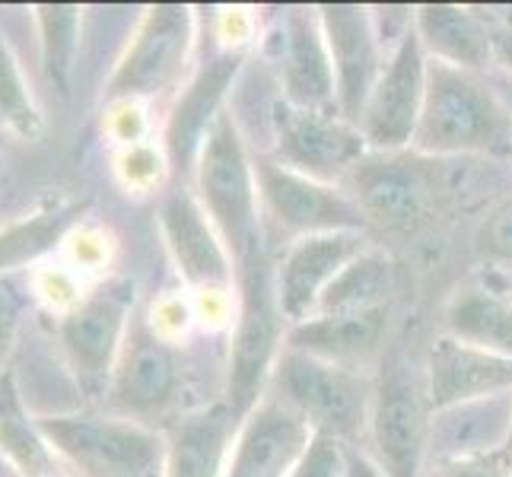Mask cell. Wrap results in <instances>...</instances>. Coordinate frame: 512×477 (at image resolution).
<instances>
[{"label": "cell", "instance_id": "4fadbf2b", "mask_svg": "<svg viewBox=\"0 0 512 477\" xmlns=\"http://www.w3.org/2000/svg\"><path fill=\"white\" fill-rule=\"evenodd\" d=\"M319 23L334 67V102L338 115L350 125H360L366 102L385 70L379 29L369 7L357 4H325L319 7Z\"/></svg>", "mask_w": 512, "mask_h": 477}, {"label": "cell", "instance_id": "5bb4252c", "mask_svg": "<svg viewBox=\"0 0 512 477\" xmlns=\"http://www.w3.org/2000/svg\"><path fill=\"white\" fill-rule=\"evenodd\" d=\"M350 198L360 207L366 226L373 223L388 233H408L430 207V179L423 166L401 153L369 150L350 169Z\"/></svg>", "mask_w": 512, "mask_h": 477}, {"label": "cell", "instance_id": "603a6c76", "mask_svg": "<svg viewBox=\"0 0 512 477\" xmlns=\"http://www.w3.org/2000/svg\"><path fill=\"white\" fill-rule=\"evenodd\" d=\"M385 328L388 309L357 315H315L287 331V347L347 369H360L385 347Z\"/></svg>", "mask_w": 512, "mask_h": 477}, {"label": "cell", "instance_id": "83f0119b", "mask_svg": "<svg viewBox=\"0 0 512 477\" xmlns=\"http://www.w3.org/2000/svg\"><path fill=\"white\" fill-rule=\"evenodd\" d=\"M35 23L42 32V67L48 83L61 96L70 93L77 70V45H80V7L70 4H42L35 7Z\"/></svg>", "mask_w": 512, "mask_h": 477}, {"label": "cell", "instance_id": "5b68a950", "mask_svg": "<svg viewBox=\"0 0 512 477\" xmlns=\"http://www.w3.org/2000/svg\"><path fill=\"white\" fill-rule=\"evenodd\" d=\"M274 395L284 398L312 433L334 436L350 449H360V439L369 433L373 382L360 369L284 347L274 366Z\"/></svg>", "mask_w": 512, "mask_h": 477}, {"label": "cell", "instance_id": "74e56055", "mask_svg": "<svg viewBox=\"0 0 512 477\" xmlns=\"http://www.w3.org/2000/svg\"><path fill=\"white\" fill-rule=\"evenodd\" d=\"M506 452L512 455V433H509V443H506Z\"/></svg>", "mask_w": 512, "mask_h": 477}, {"label": "cell", "instance_id": "f546056e", "mask_svg": "<svg viewBox=\"0 0 512 477\" xmlns=\"http://www.w3.org/2000/svg\"><path fill=\"white\" fill-rule=\"evenodd\" d=\"M0 125H7L13 134L26 140L42 134V118L29 99L23 70L16 64L4 35H0Z\"/></svg>", "mask_w": 512, "mask_h": 477}, {"label": "cell", "instance_id": "4316f807", "mask_svg": "<svg viewBox=\"0 0 512 477\" xmlns=\"http://www.w3.org/2000/svg\"><path fill=\"white\" fill-rule=\"evenodd\" d=\"M446 331L462 344L512 357V303L493 290L465 287L449 299Z\"/></svg>", "mask_w": 512, "mask_h": 477}, {"label": "cell", "instance_id": "8d00e7d4", "mask_svg": "<svg viewBox=\"0 0 512 477\" xmlns=\"http://www.w3.org/2000/svg\"><path fill=\"white\" fill-rule=\"evenodd\" d=\"M45 477H74V474L64 471V468H58V471H51V474H45Z\"/></svg>", "mask_w": 512, "mask_h": 477}, {"label": "cell", "instance_id": "d6986e66", "mask_svg": "<svg viewBox=\"0 0 512 477\" xmlns=\"http://www.w3.org/2000/svg\"><path fill=\"white\" fill-rule=\"evenodd\" d=\"M427 388L433 411L478 398L506 395L512 392V357L471 347L443 334L430 347Z\"/></svg>", "mask_w": 512, "mask_h": 477}, {"label": "cell", "instance_id": "9c48e42d", "mask_svg": "<svg viewBox=\"0 0 512 477\" xmlns=\"http://www.w3.org/2000/svg\"><path fill=\"white\" fill-rule=\"evenodd\" d=\"M255 179H258L261 210L277 229H284V233L296 239L366 229V220L350 194L338 191L328 182H315L303 172L280 166L277 159L258 156Z\"/></svg>", "mask_w": 512, "mask_h": 477}, {"label": "cell", "instance_id": "8992f818", "mask_svg": "<svg viewBox=\"0 0 512 477\" xmlns=\"http://www.w3.org/2000/svg\"><path fill=\"white\" fill-rule=\"evenodd\" d=\"M430 388L427 369L404 357V350H388L373 379V404H369V446L373 462L388 477H420L427 458L430 433Z\"/></svg>", "mask_w": 512, "mask_h": 477}, {"label": "cell", "instance_id": "e575fe53", "mask_svg": "<svg viewBox=\"0 0 512 477\" xmlns=\"http://www.w3.org/2000/svg\"><path fill=\"white\" fill-rule=\"evenodd\" d=\"M347 477H388L376 462L373 455H366L360 449H350V458H347Z\"/></svg>", "mask_w": 512, "mask_h": 477}, {"label": "cell", "instance_id": "4dcf8cb0", "mask_svg": "<svg viewBox=\"0 0 512 477\" xmlns=\"http://www.w3.org/2000/svg\"><path fill=\"white\" fill-rule=\"evenodd\" d=\"M420 477H512V455L506 449L452 455V458H427Z\"/></svg>", "mask_w": 512, "mask_h": 477}, {"label": "cell", "instance_id": "836d02e7", "mask_svg": "<svg viewBox=\"0 0 512 477\" xmlns=\"http://www.w3.org/2000/svg\"><path fill=\"white\" fill-rule=\"evenodd\" d=\"M16 328H20V296L10 284H0V379L7 373V357L16 341Z\"/></svg>", "mask_w": 512, "mask_h": 477}, {"label": "cell", "instance_id": "d590c367", "mask_svg": "<svg viewBox=\"0 0 512 477\" xmlns=\"http://www.w3.org/2000/svg\"><path fill=\"white\" fill-rule=\"evenodd\" d=\"M493 58H497L506 70H512V26L493 29Z\"/></svg>", "mask_w": 512, "mask_h": 477}, {"label": "cell", "instance_id": "f1b7e54d", "mask_svg": "<svg viewBox=\"0 0 512 477\" xmlns=\"http://www.w3.org/2000/svg\"><path fill=\"white\" fill-rule=\"evenodd\" d=\"M70 220H74V210H48V214H35L0 229V274L55 249Z\"/></svg>", "mask_w": 512, "mask_h": 477}, {"label": "cell", "instance_id": "7a4b0ae2", "mask_svg": "<svg viewBox=\"0 0 512 477\" xmlns=\"http://www.w3.org/2000/svg\"><path fill=\"white\" fill-rule=\"evenodd\" d=\"M239 284V318L229 344V369H226V395L223 401L233 408L239 420L249 417L255 404L268 395L264 385L274 376L280 360V347H287V318L277 299V271L268 249H258L236 264Z\"/></svg>", "mask_w": 512, "mask_h": 477}, {"label": "cell", "instance_id": "d6a6232c", "mask_svg": "<svg viewBox=\"0 0 512 477\" xmlns=\"http://www.w3.org/2000/svg\"><path fill=\"white\" fill-rule=\"evenodd\" d=\"M478 249H481L487 258L512 261V198L503 201V204L484 220L481 233H478Z\"/></svg>", "mask_w": 512, "mask_h": 477}, {"label": "cell", "instance_id": "9a60e30c", "mask_svg": "<svg viewBox=\"0 0 512 477\" xmlns=\"http://www.w3.org/2000/svg\"><path fill=\"white\" fill-rule=\"evenodd\" d=\"M373 249L363 229L347 233H319L293 242V249L277 268V299L287 325H303L319 312L325 290L334 284L347 264Z\"/></svg>", "mask_w": 512, "mask_h": 477}, {"label": "cell", "instance_id": "44dd1931", "mask_svg": "<svg viewBox=\"0 0 512 477\" xmlns=\"http://www.w3.org/2000/svg\"><path fill=\"white\" fill-rule=\"evenodd\" d=\"M239 423L226 401L182 417L166 436L163 477H223Z\"/></svg>", "mask_w": 512, "mask_h": 477}, {"label": "cell", "instance_id": "ac0fdd59", "mask_svg": "<svg viewBox=\"0 0 512 477\" xmlns=\"http://www.w3.org/2000/svg\"><path fill=\"white\" fill-rule=\"evenodd\" d=\"M277 77L284 102L312 112H338L334 67L319 23V10L290 7L277 29Z\"/></svg>", "mask_w": 512, "mask_h": 477}, {"label": "cell", "instance_id": "484cf974", "mask_svg": "<svg viewBox=\"0 0 512 477\" xmlns=\"http://www.w3.org/2000/svg\"><path fill=\"white\" fill-rule=\"evenodd\" d=\"M395 290H398L395 261L379 249H366L334 277V284L325 290L315 315H357V312L388 309V299L395 296Z\"/></svg>", "mask_w": 512, "mask_h": 477}, {"label": "cell", "instance_id": "d4e9b609", "mask_svg": "<svg viewBox=\"0 0 512 477\" xmlns=\"http://www.w3.org/2000/svg\"><path fill=\"white\" fill-rule=\"evenodd\" d=\"M0 462L20 477H45L61 468L58 455L39 430V417H32L26 408L13 369L0 379Z\"/></svg>", "mask_w": 512, "mask_h": 477}, {"label": "cell", "instance_id": "ab89813d", "mask_svg": "<svg viewBox=\"0 0 512 477\" xmlns=\"http://www.w3.org/2000/svg\"><path fill=\"white\" fill-rule=\"evenodd\" d=\"M0 468H4V462H0Z\"/></svg>", "mask_w": 512, "mask_h": 477}, {"label": "cell", "instance_id": "8fae6325", "mask_svg": "<svg viewBox=\"0 0 512 477\" xmlns=\"http://www.w3.org/2000/svg\"><path fill=\"white\" fill-rule=\"evenodd\" d=\"M277 163L293 172H303L315 182L344 179L350 169L369 153L366 137L357 125L344 121L338 112H312L280 102L274 115Z\"/></svg>", "mask_w": 512, "mask_h": 477}, {"label": "cell", "instance_id": "ba28073f", "mask_svg": "<svg viewBox=\"0 0 512 477\" xmlns=\"http://www.w3.org/2000/svg\"><path fill=\"white\" fill-rule=\"evenodd\" d=\"M182 360L160 331H153L147 318H134L125 347L115 363L105 404L115 417L147 423L166 414L182 392Z\"/></svg>", "mask_w": 512, "mask_h": 477}, {"label": "cell", "instance_id": "1f68e13d", "mask_svg": "<svg viewBox=\"0 0 512 477\" xmlns=\"http://www.w3.org/2000/svg\"><path fill=\"white\" fill-rule=\"evenodd\" d=\"M347 458L350 446H344L341 439L312 433L306 452L299 455V462L287 477H347Z\"/></svg>", "mask_w": 512, "mask_h": 477}, {"label": "cell", "instance_id": "3957f363", "mask_svg": "<svg viewBox=\"0 0 512 477\" xmlns=\"http://www.w3.org/2000/svg\"><path fill=\"white\" fill-rule=\"evenodd\" d=\"M194 185H198L194 194L204 214L217 226L236 264L264 249L255 159L249 156L236 118L229 112H223L204 137L194 163Z\"/></svg>", "mask_w": 512, "mask_h": 477}, {"label": "cell", "instance_id": "52a82bcc", "mask_svg": "<svg viewBox=\"0 0 512 477\" xmlns=\"http://www.w3.org/2000/svg\"><path fill=\"white\" fill-rule=\"evenodd\" d=\"M134 312V284L128 277H112L86 293L58 325L64 360L77 379L80 395L90 401L109 395L115 363L125 347Z\"/></svg>", "mask_w": 512, "mask_h": 477}, {"label": "cell", "instance_id": "7402d4cb", "mask_svg": "<svg viewBox=\"0 0 512 477\" xmlns=\"http://www.w3.org/2000/svg\"><path fill=\"white\" fill-rule=\"evenodd\" d=\"M512 433V392L478 398L433 411L427 433V458H452L506 449ZM423 458V462H427Z\"/></svg>", "mask_w": 512, "mask_h": 477}, {"label": "cell", "instance_id": "6da1fadb", "mask_svg": "<svg viewBox=\"0 0 512 477\" xmlns=\"http://www.w3.org/2000/svg\"><path fill=\"white\" fill-rule=\"evenodd\" d=\"M414 150L427 156H506L512 153V118L474 74L430 61Z\"/></svg>", "mask_w": 512, "mask_h": 477}, {"label": "cell", "instance_id": "f35d334b", "mask_svg": "<svg viewBox=\"0 0 512 477\" xmlns=\"http://www.w3.org/2000/svg\"><path fill=\"white\" fill-rule=\"evenodd\" d=\"M509 26H512V16H509Z\"/></svg>", "mask_w": 512, "mask_h": 477}, {"label": "cell", "instance_id": "e0dca14e", "mask_svg": "<svg viewBox=\"0 0 512 477\" xmlns=\"http://www.w3.org/2000/svg\"><path fill=\"white\" fill-rule=\"evenodd\" d=\"M309 439V423L284 398L268 392L239 423L223 477H287Z\"/></svg>", "mask_w": 512, "mask_h": 477}, {"label": "cell", "instance_id": "cb8c5ba5", "mask_svg": "<svg viewBox=\"0 0 512 477\" xmlns=\"http://www.w3.org/2000/svg\"><path fill=\"white\" fill-rule=\"evenodd\" d=\"M414 32L433 61L452 64L458 70H468V74L484 70L493 58V29H487L465 7L423 4L414 13Z\"/></svg>", "mask_w": 512, "mask_h": 477}, {"label": "cell", "instance_id": "2e32d148", "mask_svg": "<svg viewBox=\"0 0 512 477\" xmlns=\"http://www.w3.org/2000/svg\"><path fill=\"white\" fill-rule=\"evenodd\" d=\"M160 229L185 284L207 293H226L233 287V255L204 214L198 194L172 188L160 204Z\"/></svg>", "mask_w": 512, "mask_h": 477}, {"label": "cell", "instance_id": "7c38bea8", "mask_svg": "<svg viewBox=\"0 0 512 477\" xmlns=\"http://www.w3.org/2000/svg\"><path fill=\"white\" fill-rule=\"evenodd\" d=\"M194 39L191 10L182 4L150 7L105 86V99L156 96L182 74Z\"/></svg>", "mask_w": 512, "mask_h": 477}, {"label": "cell", "instance_id": "ffe728a7", "mask_svg": "<svg viewBox=\"0 0 512 477\" xmlns=\"http://www.w3.org/2000/svg\"><path fill=\"white\" fill-rule=\"evenodd\" d=\"M242 61H245L242 51H226V55L204 64L182 90L166 121V153L175 172H185L191 169V163H198L204 137L214 128V121L223 115L220 109L223 96L233 86Z\"/></svg>", "mask_w": 512, "mask_h": 477}, {"label": "cell", "instance_id": "277c9868", "mask_svg": "<svg viewBox=\"0 0 512 477\" xmlns=\"http://www.w3.org/2000/svg\"><path fill=\"white\" fill-rule=\"evenodd\" d=\"M58 462L74 477H163L166 436L115 414L39 417Z\"/></svg>", "mask_w": 512, "mask_h": 477}, {"label": "cell", "instance_id": "30bf717a", "mask_svg": "<svg viewBox=\"0 0 512 477\" xmlns=\"http://www.w3.org/2000/svg\"><path fill=\"white\" fill-rule=\"evenodd\" d=\"M427 67L430 58L411 20V29L395 45L357 125L373 153H401L408 144H414L423 96H427Z\"/></svg>", "mask_w": 512, "mask_h": 477}]
</instances>
